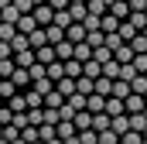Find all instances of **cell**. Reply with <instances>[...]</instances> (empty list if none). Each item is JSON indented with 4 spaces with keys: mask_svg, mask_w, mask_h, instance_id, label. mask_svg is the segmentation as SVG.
Returning a JSON list of instances; mask_svg holds the SVG:
<instances>
[{
    "mask_svg": "<svg viewBox=\"0 0 147 144\" xmlns=\"http://www.w3.org/2000/svg\"><path fill=\"white\" fill-rule=\"evenodd\" d=\"M31 17H34L38 28H48V24H51V17H55V10H51L48 3H38L34 10H31Z\"/></svg>",
    "mask_w": 147,
    "mask_h": 144,
    "instance_id": "obj_1",
    "label": "cell"
},
{
    "mask_svg": "<svg viewBox=\"0 0 147 144\" xmlns=\"http://www.w3.org/2000/svg\"><path fill=\"white\" fill-rule=\"evenodd\" d=\"M106 14H113L116 21H127L130 17V7H127V0H113L110 7H106Z\"/></svg>",
    "mask_w": 147,
    "mask_h": 144,
    "instance_id": "obj_2",
    "label": "cell"
},
{
    "mask_svg": "<svg viewBox=\"0 0 147 144\" xmlns=\"http://www.w3.org/2000/svg\"><path fill=\"white\" fill-rule=\"evenodd\" d=\"M34 62H38V65H51V62H58V58H55V48H51V45L34 48Z\"/></svg>",
    "mask_w": 147,
    "mask_h": 144,
    "instance_id": "obj_3",
    "label": "cell"
},
{
    "mask_svg": "<svg viewBox=\"0 0 147 144\" xmlns=\"http://www.w3.org/2000/svg\"><path fill=\"white\" fill-rule=\"evenodd\" d=\"M144 96H134V93H130V96H127V100H123V113H127V117H130V113H140V110H144Z\"/></svg>",
    "mask_w": 147,
    "mask_h": 144,
    "instance_id": "obj_4",
    "label": "cell"
},
{
    "mask_svg": "<svg viewBox=\"0 0 147 144\" xmlns=\"http://www.w3.org/2000/svg\"><path fill=\"white\" fill-rule=\"evenodd\" d=\"M51 89H55V82H51L48 75H45V79H34V82H31V93H38L41 100H45V96H48Z\"/></svg>",
    "mask_w": 147,
    "mask_h": 144,
    "instance_id": "obj_5",
    "label": "cell"
},
{
    "mask_svg": "<svg viewBox=\"0 0 147 144\" xmlns=\"http://www.w3.org/2000/svg\"><path fill=\"white\" fill-rule=\"evenodd\" d=\"M55 93H58L62 100H69V96L75 93V79H65V75H62V79L55 82Z\"/></svg>",
    "mask_w": 147,
    "mask_h": 144,
    "instance_id": "obj_6",
    "label": "cell"
},
{
    "mask_svg": "<svg viewBox=\"0 0 147 144\" xmlns=\"http://www.w3.org/2000/svg\"><path fill=\"white\" fill-rule=\"evenodd\" d=\"M103 107H106V96H96V93L86 96V113H103Z\"/></svg>",
    "mask_w": 147,
    "mask_h": 144,
    "instance_id": "obj_7",
    "label": "cell"
},
{
    "mask_svg": "<svg viewBox=\"0 0 147 144\" xmlns=\"http://www.w3.org/2000/svg\"><path fill=\"white\" fill-rule=\"evenodd\" d=\"M7 110H10V113H28V103H24V93H21V89L7 100Z\"/></svg>",
    "mask_w": 147,
    "mask_h": 144,
    "instance_id": "obj_8",
    "label": "cell"
},
{
    "mask_svg": "<svg viewBox=\"0 0 147 144\" xmlns=\"http://www.w3.org/2000/svg\"><path fill=\"white\" fill-rule=\"evenodd\" d=\"M14 28H17V35H31V31H34L38 24H34V17H31V14H21Z\"/></svg>",
    "mask_w": 147,
    "mask_h": 144,
    "instance_id": "obj_9",
    "label": "cell"
},
{
    "mask_svg": "<svg viewBox=\"0 0 147 144\" xmlns=\"http://www.w3.org/2000/svg\"><path fill=\"white\" fill-rule=\"evenodd\" d=\"M10 82H14V89L31 86V75H28V69H14V72H10Z\"/></svg>",
    "mask_w": 147,
    "mask_h": 144,
    "instance_id": "obj_10",
    "label": "cell"
},
{
    "mask_svg": "<svg viewBox=\"0 0 147 144\" xmlns=\"http://www.w3.org/2000/svg\"><path fill=\"white\" fill-rule=\"evenodd\" d=\"M82 38H86V28H82V24H69V28H65V41H72V45H79Z\"/></svg>",
    "mask_w": 147,
    "mask_h": 144,
    "instance_id": "obj_11",
    "label": "cell"
},
{
    "mask_svg": "<svg viewBox=\"0 0 147 144\" xmlns=\"http://www.w3.org/2000/svg\"><path fill=\"white\" fill-rule=\"evenodd\" d=\"M51 48H55V58H58V62H69V58H72V41H58V45H51Z\"/></svg>",
    "mask_w": 147,
    "mask_h": 144,
    "instance_id": "obj_12",
    "label": "cell"
},
{
    "mask_svg": "<svg viewBox=\"0 0 147 144\" xmlns=\"http://www.w3.org/2000/svg\"><path fill=\"white\" fill-rule=\"evenodd\" d=\"M103 113H106V117H120V113H123V100H113V96H106V107H103Z\"/></svg>",
    "mask_w": 147,
    "mask_h": 144,
    "instance_id": "obj_13",
    "label": "cell"
},
{
    "mask_svg": "<svg viewBox=\"0 0 147 144\" xmlns=\"http://www.w3.org/2000/svg\"><path fill=\"white\" fill-rule=\"evenodd\" d=\"M89 130H96V134H99V130H110V117H106V113H92Z\"/></svg>",
    "mask_w": 147,
    "mask_h": 144,
    "instance_id": "obj_14",
    "label": "cell"
},
{
    "mask_svg": "<svg viewBox=\"0 0 147 144\" xmlns=\"http://www.w3.org/2000/svg\"><path fill=\"white\" fill-rule=\"evenodd\" d=\"M10 52H14V55H17V52H31L28 35H14V38H10Z\"/></svg>",
    "mask_w": 147,
    "mask_h": 144,
    "instance_id": "obj_15",
    "label": "cell"
},
{
    "mask_svg": "<svg viewBox=\"0 0 147 144\" xmlns=\"http://www.w3.org/2000/svg\"><path fill=\"white\" fill-rule=\"evenodd\" d=\"M127 86H130V93H134V96H144V93H147V79H144V75H134Z\"/></svg>",
    "mask_w": 147,
    "mask_h": 144,
    "instance_id": "obj_16",
    "label": "cell"
},
{
    "mask_svg": "<svg viewBox=\"0 0 147 144\" xmlns=\"http://www.w3.org/2000/svg\"><path fill=\"white\" fill-rule=\"evenodd\" d=\"M110 96H113V100H127V96H130V86L116 79V82H113V89H110Z\"/></svg>",
    "mask_w": 147,
    "mask_h": 144,
    "instance_id": "obj_17",
    "label": "cell"
},
{
    "mask_svg": "<svg viewBox=\"0 0 147 144\" xmlns=\"http://www.w3.org/2000/svg\"><path fill=\"white\" fill-rule=\"evenodd\" d=\"M51 24H55V28H62V31H65V28H69V24H72V17H69V10H55V17H51Z\"/></svg>",
    "mask_w": 147,
    "mask_h": 144,
    "instance_id": "obj_18",
    "label": "cell"
},
{
    "mask_svg": "<svg viewBox=\"0 0 147 144\" xmlns=\"http://www.w3.org/2000/svg\"><path fill=\"white\" fill-rule=\"evenodd\" d=\"M110 58H113V52L106 48V45H99V48H92V62H99V65H103V62H110Z\"/></svg>",
    "mask_w": 147,
    "mask_h": 144,
    "instance_id": "obj_19",
    "label": "cell"
},
{
    "mask_svg": "<svg viewBox=\"0 0 147 144\" xmlns=\"http://www.w3.org/2000/svg\"><path fill=\"white\" fill-rule=\"evenodd\" d=\"M38 141H41V144L55 141V127H51V124H41V127H38Z\"/></svg>",
    "mask_w": 147,
    "mask_h": 144,
    "instance_id": "obj_20",
    "label": "cell"
},
{
    "mask_svg": "<svg viewBox=\"0 0 147 144\" xmlns=\"http://www.w3.org/2000/svg\"><path fill=\"white\" fill-rule=\"evenodd\" d=\"M14 93H17V89H14V82H10V79H0V100L7 103V100H10Z\"/></svg>",
    "mask_w": 147,
    "mask_h": 144,
    "instance_id": "obj_21",
    "label": "cell"
},
{
    "mask_svg": "<svg viewBox=\"0 0 147 144\" xmlns=\"http://www.w3.org/2000/svg\"><path fill=\"white\" fill-rule=\"evenodd\" d=\"M62 103H65V100H62V96H58L55 89H51V93L45 96V110H58V107H62Z\"/></svg>",
    "mask_w": 147,
    "mask_h": 144,
    "instance_id": "obj_22",
    "label": "cell"
},
{
    "mask_svg": "<svg viewBox=\"0 0 147 144\" xmlns=\"http://www.w3.org/2000/svg\"><path fill=\"white\" fill-rule=\"evenodd\" d=\"M65 103H69V107H72L75 113H79V110H86V96H79V93H72V96H69Z\"/></svg>",
    "mask_w": 147,
    "mask_h": 144,
    "instance_id": "obj_23",
    "label": "cell"
},
{
    "mask_svg": "<svg viewBox=\"0 0 147 144\" xmlns=\"http://www.w3.org/2000/svg\"><path fill=\"white\" fill-rule=\"evenodd\" d=\"M14 35H17V28H14V24H3V21H0V41H10Z\"/></svg>",
    "mask_w": 147,
    "mask_h": 144,
    "instance_id": "obj_24",
    "label": "cell"
},
{
    "mask_svg": "<svg viewBox=\"0 0 147 144\" xmlns=\"http://www.w3.org/2000/svg\"><path fill=\"white\" fill-rule=\"evenodd\" d=\"M75 141H79V144H96V130H79Z\"/></svg>",
    "mask_w": 147,
    "mask_h": 144,
    "instance_id": "obj_25",
    "label": "cell"
},
{
    "mask_svg": "<svg viewBox=\"0 0 147 144\" xmlns=\"http://www.w3.org/2000/svg\"><path fill=\"white\" fill-rule=\"evenodd\" d=\"M140 141H144V137H140L137 130H127V134L120 137V144H140Z\"/></svg>",
    "mask_w": 147,
    "mask_h": 144,
    "instance_id": "obj_26",
    "label": "cell"
},
{
    "mask_svg": "<svg viewBox=\"0 0 147 144\" xmlns=\"http://www.w3.org/2000/svg\"><path fill=\"white\" fill-rule=\"evenodd\" d=\"M17 137H21V130H17V127H10V124H7V127H3V141L10 144V141H17Z\"/></svg>",
    "mask_w": 147,
    "mask_h": 144,
    "instance_id": "obj_27",
    "label": "cell"
},
{
    "mask_svg": "<svg viewBox=\"0 0 147 144\" xmlns=\"http://www.w3.org/2000/svg\"><path fill=\"white\" fill-rule=\"evenodd\" d=\"M10 72H14V62L3 58V62H0V79H10Z\"/></svg>",
    "mask_w": 147,
    "mask_h": 144,
    "instance_id": "obj_28",
    "label": "cell"
},
{
    "mask_svg": "<svg viewBox=\"0 0 147 144\" xmlns=\"http://www.w3.org/2000/svg\"><path fill=\"white\" fill-rule=\"evenodd\" d=\"M10 55H14V52H10V41H0V62L10 58Z\"/></svg>",
    "mask_w": 147,
    "mask_h": 144,
    "instance_id": "obj_29",
    "label": "cell"
},
{
    "mask_svg": "<svg viewBox=\"0 0 147 144\" xmlns=\"http://www.w3.org/2000/svg\"><path fill=\"white\" fill-rule=\"evenodd\" d=\"M48 7H51V10H65V7H69V0H48Z\"/></svg>",
    "mask_w": 147,
    "mask_h": 144,
    "instance_id": "obj_30",
    "label": "cell"
},
{
    "mask_svg": "<svg viewBox=\"0 0 147 144\" xmlns=\"http://www.w3.org/2000/svg\"><path fill=\"white\" fill-rule=\"evenodd\" d=\"M7 3H10V0H0V10H3V7H7Z\"/></svg>",
    "mask_w": 147,
    "mask_h": 144,
    "instance_id": "obj_31",
    "label": "cell"
},
{
    "mask_svg": "<svg viewBox=\"0 0 147 144\" xmlns=\"http://www.w3.org/2000/svg\"><path fill=\"white\" fill-rule=\"evenodd\" d=\"M140 137H144V141H147V127H144V130H140Z\"/></svg>",
    "mask_w": 147,
    "mask_h": 144,
    "instance_id": "obj_32",
    "label": "cell"
},
{
    "mask_svg": "<svg viewBox=\"0 0 147 144\" xmlns=\"http://www.w3.org/2000/svg\"><path fill=\"white\" fill-rule=\"evenodd\" d=\"M140 113H144V120H147V103H144V110H140Z\"/></svg>",
    "mask_w": 147,
    "mask_h": 144,
    "instance_id": "obj_33",
    "label": "cell"
},
{
    "mask_svg": "<svg viewBox=\"0 0 147 144\" xmlns=\"http://www.w3.org/2000/svg\"><path fill=\"white\" fill-rule=\"evenodd\" d=\"M69 3H86V0H69Z\"/></svg>",
    "mask_w": 147,
    "mask_h": 144,
    "instance_id": "obj_34",
    "label": "cell"
},
{
    "mask_svg": "<svg viewBox=\"0 0 147 144\" xmlns=\"http://www.w3.org/2000/svg\"><path fill=\"white\" fill-rule=\"evenodd\" d=\"M10 144H24V141H21V137H17V141H10Z\"/></svg>",
    "mask_w": 147,
    "mask_h": 144,
    "instance_id": "obj_35",
    "label": "cell"
},
{
    "mask_svg": "<svg viewBox=\"0 0 147 144\" xmlns=\"http://www.w3.org/2000/svg\"><path fill=\"white\" fill-rule=\"evenodd\" d=\"M140 35H144V38H147V28H144V31H140Z\"/></svg>",
    "mask_w": 147,
    "mask_h": 144,
    "instance_id": "obj_36",
    "label": "cell"
},
{
    "mask_svg": "<svg viewBox=\"0 0 147 144\" xmlns=\"http://www.w3.org/2000/svg\"><path fill=\"white\" fill-rule=\"evenodd\" d=\"M144 17H147V7H144Z\"/></svg>",
    "mask_w": 147,
    "mask_h": 144,
    "instance_id": "obj_37",
    "label": "cell"
},
{
    "mask_svg": "<svg viewBox=\"0 0 147 144\" xmlns=\"http://www.w3.org/2000/svg\"><path fill=\"white\" fill-rule=\"evenodd\" d=\"M0 107H3V100H0Z\"/></svg>",
    "mask_w": 147,
    "mask_h": 144,
    "instance_id": "obj_38",
    "label": "cell"
},
{
    "mask_svg": "<svg viewBox=\"0 0 147 144\" xmlns=\"http://www.w3.org/2000/svg\"><path fill=\"white\" fill-rule=\"evenodd\" d=\"M144 100H147V93H144Z\"/></svg>",
    "mask_w": 147,
    "mask_h": 144,
    "instance_id": "obj_39",
    "label": "cell"
},
{
    "mask_svg": "<svg viewBox=\"0 0 147 144\" xmlns=\"http://www.w3.org/2000/svg\"><path fill=\"white\" fill-rule=\"evenodd\" d=\"M34 144H41V141H34Z\"/></svg>",
    "mask_w": 147,
    "mask_h": 144,
    "instance_id": "obj_40",
    "label": "cell"
},
{
    "mask_svg": "<svg viewBox=\"0 0 147 144\" xmlns=\"http://www.w3.org/2000/svg\"><path fill=\"white\" fill-rule=\"evenodd\" d=\"M140 144H147V141H140Z\"/></svg>",
    "mask_w": 147,
    "mask_h": 144,
    "instance_id": "obj_41",
    "label": "cell"
},
{
    "mask_svg": "<svg viewBox=\"0 0 147 144\" xmlns=\"http://www.w3.org/2000/svg\"><path fill=\"white\" fill-rule=\"evenodd\" d=\"M116 144H120V141H116Z\"/></svg>",
    "mask_w": 147,
    "mask_h": 144,
    "instance_id": "obj_42",
    "label": "cell"
}]
</instances>
